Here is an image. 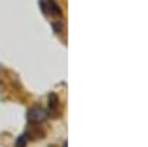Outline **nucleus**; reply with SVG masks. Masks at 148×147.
Segmentation results:
<instances>
[{
  "label": "nucleus",
  "instance_id": "nucleus-1",
  "mask_svg": "<svg viewBox=\"0 0 148 147\" xmlns=\"http://www.w3.org/2000/svg\"><path fill=\"white\" fill-rule=\"evenodd\" d=\"M39 5L42 12L53 19H61L62 18V9L59 8V5L55 2V0H39Z\"/></svg>",
  "mask_w": 148,
  "mask_h": 147
},
{
  "label": "nucleus",
  "instance_id": "nucleus-2",
  "mask_svg": "<svg viewBox=\"0 0 148 147\" xmlns=\"http://www.w3.org/2000/svg\"><path fill=\"white\" fill-rule=\"evenodd\" d=\"M47 113L45 112V110L39 106H34L28 110V115H27V119L30 124H42V122L46 119Z\"/></svg>",
  "mask_w": 148,
  "mask_h": 147
},
{
  "label": "nucleus",
  "instance_id": "nucleus-3",
  "mask_svg": "<svg viewBox=\"0 0 148 147\" xmlns=\"http://www.w3.org/2000/svg\"><path fill=\"white\" fill-rule=\"evenodd\" d=\"M59 115V98L56 94L49 95V116L56 117Z\"/></svg>",
  "mask_w": 148,
  "mask_h": 147
},
{
  "label": "nucleus",
  "instance_id": "nucleus-4",
  "mask_svg": "<svg viewBox=\"0 0 148 147\" xmlns=\"http://www.w3.org/2000/svg\"><path fill=\"white\" fill-rule=\"evenodd\" d=\"M28 137H30V134H22V135L16 140V143H15V147H27V144H28Z\"/></svg>",
  "mask_w": 148,
  "mask_h": 147
},
{
  "label": "nucleus",
  "instance_id": "nucleus-5",
  "mask_svg": "<svg viewBox=\"0 0 148 147\" xmlns=\"http://www.w3.org/2000/svg\"><path fill=\"white\" fill-rule=\"evenodd\" d=\"M64 147H67V141H64Z\"/></svg>",
  "mask_w": 148,
  "mask_h": 147
}]
</instances>
